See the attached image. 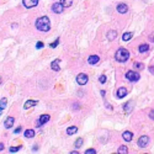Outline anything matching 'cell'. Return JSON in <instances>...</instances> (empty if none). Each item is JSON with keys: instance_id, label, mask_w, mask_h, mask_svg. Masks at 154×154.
<instances>
[{"instance_id": "2", "label": "cell", "mask_w": 154, "mask_h": 154, "mask_svg": "<svg viewBox=\"0 0 154 154\" xmlns=\"http://www.w3.org/2000/svg\"><path fill=\"white\" fill-rule=\"evenodd\" d=\"M129 58V52L125 48H120V50H117V52L115 53V59L117 62H126L127 59Z\"/></svg>"}, {"instance_id": "17", "label": "cell", "mask_w": 154, "mask_h": 154, "mask_svg": "<svg viewBox=\"0 0 154 154\" xmlns=\"http://www.w3.org/2000/svg\"><path fill=\"white\" fill-rule=\"evenodd\" d=\"M78 132V128L75 126H72L69 127V128H67V134H69V136H72V134H74V133Z\"/></svg>"}, {"instance_id": "18", "label": "cell", "mask_w": 154, "mask_h": 154, "mask_svg": "<svg viewBox=\"0 0 154 154\" xmlns=\"http://www.w3.org/2000/svg\"><path fill=\"white\" fill-rule=\"evenodd\" d=\"M132 109H133V101H128L127 105L125 106V111H126L127 114H129L132 111Z\"/></svg>"}, {"instance_id": "34", "label": "cell", "mask_w": 154, "mask_h": 154, "mask_svg": "<svg viewBox=\"0 0 154 154\" xmlns=\"http://www.w3.org/2000/svg\"><path fill=\"white\" fill-rule=\"evenodd\" d=\"M149 41H150V42H154V33H152V35L149 36Z\"/></svg>"}, {"instance_id": "22", "label": "cell", "mask_w": 154, "mask_h": 154, "mask_svg": "<svg viewBox=\"0 0 154 154\" xmlns=\"http://www.w3.org/2000/svg\"><path fill=\"white\" fill-rule=\"evenodd\" d=\"M61 4L64 7H69L73 4V0H61Z\"/></svg>"}, {"instance_id": "35", "label": "cell", "mask_w": 154, "mask_h": 154, "mask_svg": "<svg viewBox=\"0 0 154 154\" xmlns=\"http://www.w3.org/2000/svg\"><path fill=\"white\" fill-rule=\"evenodd\" d=\"M20 132H21V127H17L15 129V133H20Z\"/></svg>"}, {"instance_id": "25", "label": "cell", "mask_w": 154, "mask_h": 154, "mask_svg": "<svg viewBox=\"0 0 154 154\" xmlns=\"http://www.w3.org/2000/svg\"><path fill=\"white\" fill-rule=\"evenodd\" d=\"M83 142H84V141H83L82 138H78L77 141H75V143H74V145H75V148H80V147L83 145Z\"/></svg>"}, {"instance_id": "1", "label": "cell", "mask_w": 154, "mask_h": 154, "mask_svg": "<svg viewBox=\"0 0 154 154\" xmlns=\"http://www.w3.org/2000/svg\"><path fill=\"white\" fill-rule=\"evenodd\" d=\"M36 27L38 28L39 31H43V32H47L50 31L51 28V22H50V19L47 16H42L36 20Z\"/></svg>"}, {"instance_id": "20", "label": "cell", "mask_w": 154, "mask_h": 154, "mask_svg": "<svg viewBox=\"0 0 154 154\" xmlns=\"http://www.w3.org/2000/svg\"><path fill=\"white\" fill-rule=\"evenodd\" d=\"M50 115H42L41 117H39V121L42 122V125H44V123H47V122L50 121Z\"/></svg>"}, {"instance_id": "13", "label": "cell", "mask_w": 154, "mask_h": 154, "mask_svg": "<svg viewBox=\"0 0 154 154\" xmlns=\"http://www.w3.org/2000/svg\"><path fill=\"white\" fill-rule=\"evenodd\" d=\"M59 63H61V61H59V59H55V61H53V62H52V64H51V68H52L53 70H55V72H58V70L61 69Z\"/></svg>"}, {"instance_id": "24", "label": "cell", "mask_w": 154, "mask_h": 154, "mask_svg": "<svg viewBox=\"0 0 154 154\" xmlns=\"http://www.w3.org/2000/svg\"><path fill=\"white\" fill-rule=\"evenodd\" d=\"M132 36H133L132 32H126V33H123V36H122V39H123V41H128V39L132 38Z\"/></svg>"}, {"instance_id": "39", "label": "cell", "mask_w": 154, "mask_h": 154, "mask_svg": "<svg viewBox=\"0 0 154 154\" xmlns=\"http://www.w3.org/2000/svg\"><path fill=\"white\" fill-rule=\"evenodd\" d=\"M0 84H1V78H0Z\"/></svg>"}, {"instance_id": "8", "label": "cell", "mask_w": 154, "mask_h": 154, "mask_svg": "<svg viewBox=\"0 0 154 154\" xmlns=\"http://www.w3.org/2000/svg\"><path fill=\"white\" fill-rule=\"evenodd\" d=\"M117 11L120 12V14H126L127 11H128V6L126 4H123V3H120L118 5H117Z\"/></svg>"}, {"instance_id": "28", "label": "cell", "mask_w": 154, "mask_h": 154, "mask_svg": "<svg viewBox=\"0 0 154 154\" xmlns=\"http://www.w3.org/2000/svg\"><path fill=\"white\" fill-rule=\"evenodd\" d=\"M99 82H100V84H105V83H106V77H105V75H101V77L99 78Z\"/></svg>"}, {"instance_id": "15", "label": "cell", "mask_w": 154, "mask_h": 154, "mask_svg": "<svg viewBox=\"0 0 154 154\" xmlns=\"http://www.w3.org/2000/svg\"><path fill=\"white\" fill-rule=\"evenodd\" d=\"M98 62H99V55H90L88 58L89 64H96Z\"/></svg>"}, {"instance_id": "30", "label": "cell", "mask_w": 154, "mask_h": 154, "mask_svg": "<svg viewBox=\"0 0 154 154\" xmlns=\"http://www.w3.org/2000/svg\"><path fill=\"white\" fill-rule=\"evenodd\" d=\"M95 153H96L95 149H88V150L85 152V154H95Z\"/></svg>"}, {"instance_id": "26", "label": "cell", "mask_w": 154, "mask_h": 154, "mask_svg": "<svg viewBox=\"0 0 154 154\" xmlns=\"http://www.w3.org/2000/svg\"><path fill=\"white\" fill-rule=\"evenodd\" d=\"M133 67H134V69H143V68H144V66L142 64V63H139V62L133 63Z\"/></svg>"}, {"instance_id": "36", "label": "cell", "mask_w": 154, "mask_h": 154, "mask_svg": "<svg viewBox=\"0 0 154 154\" xmlns=\"http://www.w3.org/2000/svg\"><path fill=\"white\" fill-rule=\"evenodd\" d=\"M149 72L154 74V67H150V68H149Z\"/></svg>"}, {"instance_id": "21", "label": "cell", "mask_w": 154, "mask_h": 154, "mask_svg": "<svg viewBox=\"0 0 154 154\" xmlns=\"http://www.w3.org/2000/svg\"><path fill=\"white\" fill-rule=\"evenodd\" d=\"M117 153H120V154H127V153H128V148H127L126 145H121V147L118 148V150H117Z\"/></svg>"}, {"instance_id": "33", "label": "cell", "mask_w": 154, "mask_h": 154, "mask_svg": "<svg viewBox=\"0 0 154 154\" xmlns=\"http://www.w3.org/2000/svg\"><path fill=\"white\" fill-rule=\"evenodd\" d=\"M149 117H150L152 120H154V110H152L150 112H149Z\"/></svg>"}, {"instance_id": "23", "label": "cell", "mask_w": 154, "mask_h": 154, "mask_svg": "<svg viewBox=\"0 0 154 154\" xmlns=\"http://www.w3.org/2000/svg\"><path fill=\"white\" fill-rule=\"evenodd\" d=\"M6 105H7V100H6V98H3V99L0 100V109L1 110L6 109Z\"/></svg>"}, {"instance_id": "7", "label": "cell", "mask_w": 154, "mask_h": 154, "mask_svg": "<svg viewBox=\"0 0 154 154\" xmlns=\"http://www.w3.org/2000/svg\"><path fill=\"white\" fill-rule=\"evenodd\" d=\"M148 142H149L148 136H142V137H139V139H138V145L141 148H144V147H147Z\"/></svg>"}, {"instance_id": "31", "label": "cell", "mask_w": 154, "mask_h": 154, "mask_svg": "<svg viewBox=\"0 0 154 154\" xmlns=\"http://www.w3.org/2000/svg\"><path fill=\"white\" fill-rule=\"evenodd\" d=\"M42 47H43V42H41V41H39V42H37V44H36V48L41 50Z\"/></svg>"}, {"instance_id": "9", "label": "cell", "mask_w": 154, "mask_h": 154, "mask_svg": "<svg viewBox=\"0 0 154 154\" xmlns=\"http://www.w3.org/2000/svg\"><path fill=\"white\" fill-rule=\"evenodd\" d=\"M14 122H15V118H14V117H7L5 120V122H4V126H5L6 129H7V128H11V127L14 126Z\"/></svg>"}, {"instance_id": "29", "label": "cell", "mask_w": 154, "mask_h": 154, "mask_svg": "<svg viewBox=\"0 0 154 154\" xmlns=\"http://www.w3.org/2000/svg\"><path fill=\"white\" fill-rule=\"evenodd\" d=\"M58 43H59V38H57L54 42H53V43H51V47H52V48H54V47H57V46H58Z\"/></svg>"}, {"instance_id": "3", "label": "cell", "mask_w": 154, "mask_h": 154, "mask_svg": "<svg viewBox=\"0 0 154 154\" xmlns=\"http://www.w3.org/2000/svg\"><path fill=\"white\" fill-rule=\"evenodd\" d=\"M139 78H141V75L138 74L137 72H133V70H128V72L126 73V79H128L129 82H138L139 80Z\"/></svg>"}, {"instance_id": "37", "label": "cell", "mask_w": 154, "mask_h": 154, "mask_svg": "<svg viewBox=\"0 0 154 154\" xmlns=\"http://www.w3.org/2000/svg\"><path fill=\"white\" fill-rule=\"evenodd\" d=\"M3 149H4V144L0 143V150H3Z\"/></svg>"}, {"instance_id": "14", "label": "cell", "mask_w": 154, "mask_h": 154, "mask_svg": "<svg viewBox=\"0 0 154 154\" xmlns=\"http://www.w3.org/2000/svg\"><path fill=\"white\" fill-rule=\"evenodd\" d=\"M106 37H107V39H109V41H114V39L117 37V32H116V31H114V30H111V31H109V32H107Z\"/></svg>"}, {"instance_id": "4", "label": "cell", "mask_w": 154, "mask_h": 154, "mask_svg": "<svg viewBox=\"0 0 154 154\" xmlns=\"http://www.w3.org/2000/svg\"><path fill=\"white\" fill-rule=\"evenodd\" d=\"M89 78L86 74H84V73H82V74H79L77 77V83L79 84V85H85L86 83H88Z\"/></svg>"}, {"instance_id": "27", "label": "cell", "mask_w": 154, "mask_h": 154, "mask_svg": "<svg viewBox=\"0 0 154 154\" xmlns=\"http://www.w3.org/2000/svg\"><path fill=\"white\" fill-rule=\"evenodd\" d=\"M20 149H21V147L19 145V147H10L9 150H10V153H16V152H19Z\"/></svg>"}, {"instance_id": "19", "label": "cell", "mask_w": 154, "mask_h": 154, "mask_svg": "<svg viewBox=\"0 0 154 154\" xmlns=\"http://www.w3.org/2000/svg\"><path fill=\"white\" fill-rule=\"evenodd\" d=\"M148 50H149V46H148V44H141V46H139V48H138L139 53H145Z\"/></svg>"}, {"instance_id": "12", "label": "cell", "mask_w": 154, "mask_h": 154, "mask_svg": "<svg viewBox=\"0 0 154 154\" xmlns=\"http://www.w3.org/2000/svg\"><path fill=\"white\" fill-rule=\"evenodd\" d=\"M126 95H127L126 88H120L118 90H117V98H118V99H122V98H125Z\"/></svg>"}, {"instance_id": "38", "label": "cell", "mask_w": 154, "mask_h": 154, "mask_svg": "<svg viewBox=\"0 0 154 154\" xmlns=\"http://www.w3.org/2000/svg\"><path fill=\"white\" fill-rule=\"evenodd\" d=\"M1 111H3V110H1V109H0V115H1Z\"/></svg>"}, {"instance_id": "16", "label": "cell", "mask_w": 154, "mask_h": 154, "mask_svg": "<svg viewBox=\"0 0 154 154\" xmlns=\"http://www.w3.org/2000/svg\"><path fill=\"white\" fill-rule=\"evenodd\" d=\"M23 134H25V137L26 138H33L35 137V134H36V132H35L33 129H26Z\"/></svg>"}, {"instance_id": "32", "label": "cell", "mask_w": 154, "mask_h": 154, "mask_svg": "<svg viewBox=\"0 0 154 154\" xmlns=\"http://www.w3.org/2000/svg\"><path fill=\"white\" fill-rule=\"evenodd\" d=\"M35 125H36V127H41L42 126V122L39 121V120H37V121L35 122Z\"/></svg>"}, {"instance_id": "11", "label": "cell", "mask_w": 154, "mask_h": 154, "mask_svg": "<svg viewBox=\"0 0 154 154\" xmlns=\"http://www.w3.org/2000/svg\"><path fill=\"white\" fill-rule=\"evenodd\" d=\"M37 102H38V101H36V100H28V101H26V104L23 105V109H25V110H27V109L32 107V106H36Z\"/></svg>"}, {"instance_id": "6", "label": "cell", "mask_w": 154, "mask_h": 154, "mask_svg": "<svg viewBox=\"0 0 154 154\" xmlns=\"http://www.w3.org/2000/svg\"><path fill=\"white\" fill-rule=\"evenodd\" d=\"M64 10V6L62 5L61 3H54L53 5H52V11L55 12V14H62Z\"/></svg>"}, {"instance_id": "10", "label": "cell", "mask_w": 154, "mask_h": 154, "mask_svg": "<svg viewBox=\"0 0 154 154\" xmlns=\"http://www.w3.org/2000/svg\"><path fill=\"white\" fill-rule=\"evenodd\" d=\"M132 137H133V134H132V132H129V131H126V132L122 133V138H123L126 142H131V141H132Z\"/></svg>"}, {"instance_id": "5", "label": "cell", "mask_w": 154, "mask_h": 154, "mask_svg": "<svg viewBox=\"0 0 154 154\" xmlns=\"http://www.w3.org/2000/svg\"><path fill=\"white\" fill-rule=\"evenodd\" d=\"M22 4H23V6H25V7L31 9V7L37 6V4H38V0H22Z\"/></svg>"}]
</instances>
